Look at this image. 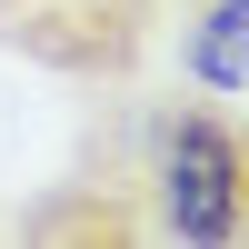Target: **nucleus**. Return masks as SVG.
I'll use <instances>...</instances> for the list:
<instances>
[{"instance_id":"nucleus-1","label":"nucleus","mask_w":249,"mask_h":249,"mask_svg":"<svg viewBox=\"0 0 249 249\" xmlns=\"http://www.w3.org/2000/svg\"><path fill=\"white\" fill-rule=\"evenodd\" d=\"M140 199H150V239L179 249H230L249 230V150L239 120L219 100H179L140 130Z\"/></svg>"},{"instance_id":"nucleus-2","label":"nucleus","mask_w":249,"mask_h":249,"mask_svg":"<svg viewBox=\"0 0 249 249\" xmlns=\"http://www.w3.org/2000/svg\"><path fill=\"white\" fill-rule=\"evenodd\" d=\"M170 0H0V50L70 90H130L160 60Z\"/></svg>"},{"instance_id":"nucleus-3","label":"nucleus","mask_w":249,"mask_h":249,"mask_svg":"<svg viewBox=\"0 0 249 249\" xmlns=\"http://www.w3.org/2000/svg\"><path fill=\"white\" fill-rule=\"evenodd\" d=\"M20 239H70V249H150V199H140V170H80L60 179L50 199L20 210Z\"/></svg>"},{"instance_id":"nucleus-4","label":"nucleus","mask_w":249,"mask_h":249,"mask_svg":"<svg viewBox=\"0 0 249 249\" xmlns=\"http://www.w3.org/2000/svg\"><path fill=\"white\" fill-rule=\"evenodd\" d=\"M239 40H249V0H179V60L199 100H239Z\"/></svg>"}]
</instances>
